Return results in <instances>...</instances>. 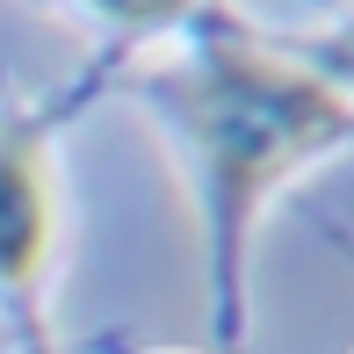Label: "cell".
Masks as SVG:
<instances>
[{
    "mask_svg": "<svg viewBox=\"0 0 354 354\" xmlns=\"http://www.w3.org/2000/svg\"><path fill=\"white\" fill-rule=\"evenodd\" d=\"M333 123H340L333 87L253 51H217L196 87V131L232 196H253L268 174H282L297 152H311Z\"/></svg>",
    "mask_w": 354,
    "mask_h": 354,
    "instance_id": "1",
    "label": "cell"
},
{
    "mask_svg": "<svg viewBox=\"0 0 354 354\" xmlns=\"http://www.w3.org/2000/svg\"><path fill=\"white\" fill-rule=\"evenodd\" d=\"M94 8H109L116 22H167V15L188 8V0H94Z\"/></svg>",
    "mask_w": 354,
    "mask_h": 354,
    "instance_id": "3",
    "label": "cell"
},
{
    "mask_svg": "<svg viewBox=\"0 0 354 354\" xmlns=\"http://www.w3.org/2000/svg\"><path fill=\"white\" fill-rule=\"evenodd\" d=\"M51 253V167L37 138L0 131V282H29Z\"/></svg>",
    "mask_w": 354,
    "mask_h": 354,
    "instance_id": "2",
    "label": "cell"
}]
</instances>
